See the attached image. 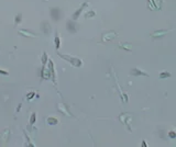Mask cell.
Returning a JSON list of instances; mask_svg holds the SVG:
<instances>
[{
	"label": "cell",
	"instance_id": "obj_8",
	"mask_svg": "<svg viewBox=\"0 0 176 147\" xmlns=\"http://www.w3.org/2000/svg\"><path fill=\"white\" fill-rule=\"evenodd\" d=\"M166 77H171V74H169V72H166V71H164V72H162V74L160 75V78H161V79H163V78H166Z\"/></svg>",
	"mask_w": 176,
	"mask_h": 147
},
{
	"label": "cell",
	"instance_id": "obj_6",
	"mask_svg": "<svg viewBox=\"0 0 176 147\" xmlns=\"http://www.w3.org/2000/svg\"><path fill=\"white\" fill-rule=\"evenodd\" d=\"M167 31H161V32H155L152 34V37H160V36H163L162 34H166Z\"/></svg>",
	"mask_w": 176,
	"mask_h": 147
},
{
	"label": "cell",
	"instance_id": "obj_10",
	"mask_svg": "<svg viewBox=\"0 0 176 147\" xmlns=\"http://www.w3.org/2000/svg\"><path fill=\"white\" fill-rule=\"evenodd\" d=\"M55 43H56V48H58L60 47V39H58V37L55 39Z\"/></svg>",
	"mask_w": 176,
	"mask_h": 147
},
{
	"label": "cell",
	"instance_id": "obj_12",
	"mask_svg": "<svg viewBox=\"0 0 176 147\" xmlns=\"http://www.w3.org/2000/svg\"><path fill=\"white\" fill-rule=\"evenodd\" d=\"M169 136H171V137H175L176 134L175 133H169Z\"/></svg>",
	"mask_w": 176,
	"mask_h": 147
},
{
	"label": "cell",
	"instance_id": "obj_9",
	"mask_svg": "<svg viewBox=\"0 0 176 147\" xmlns=\"http://www.w3.org/2000/svg\"><path fill=\"white\" fill-rule=\"evenodd\" d=\"M47 122H49L50 124H56V123H57V120H56V118H50L49 120H47Z\"/></svg>",
	"mask_w": 176,
	"mask_h": 147
},
{
	"label": "cell",
	"instance_id": "obj_4",
	"mask_svg": "<svg viewBox=\"0 0 176 147\" xmlns=\"http://www.w3.org/2000/svg\"><path fill=\"white\" fill-rule=\"evenodd\" d=\"M114 36H116V33L114 32L107 33V34H105V36H104V41H110V39H112Z\"/></svg>",
	"mask_w": 176,
	"mask_h": 147
},
{
	"label": "cell",
	"instance_id": "obj_3",
	"mask_svg": "<svg viewBox=\"0 0 176 147\" xmlns=\"http://www.w3.org/2000/svg\"><path fill=\"white\" fill-rule=\"evenodd\" d=\"M51 13H52V15H53L54 20H58V19H60L61 11L58 10L57 8H54V9H52V10H51Z\"/></svg>",
	"mask_w": 176,
	"mask_h": 147
},
{
	"label": "cell",
	"instance_id": "obj_11",
	"mask_svg": "<svg viewBox=\"0 0 176 147\" xmlns=\"http://www.w3.org/2000/svg\"><path fill=\"white\" fill-rule=\"evenodd\" d=\"M34 120H35V114H32V118H31V124H33V122H34Z\"/></svg>",
	"mask_w": 176,
	"mask_h": 147
},
{
	"label": "cell",
	"instance_id": "obj_5",
	"mask_svg": "<svg viewBox=\"0 0 176 147\" xmlns=\"http://www.w3.org/2000/svg\"><path fill=\"white\" fill-rule=\"evenodd\" d=\"M74 24L72 23V22H67V30L69 31V32H72V33H75L76 32V29L74 28Z\"/></svg>",
	"mask_w": 176,
	"mask_h": 147
},
{
	"label": "cell",
	"instance_id": "obj_2",
	"mask_svg": "<svg viewBox=\"0 0 176 147\" xmlns=\"http://www.w3.org/2000/svg\"><path fill=\"white\" fill-rule=\"evenodd\" d=\"M131 75H132V76H135V77L136 76H145V77L149 76L146 72L142 71V70L138 69V68H133V69H131Z\"/></svg>",
	"mask_w": 176,
	"mask_h": 147
},
{
	"label": "cell",
	"instance_id": "obj_1",
	"mask_svg": "<svg viewBox=\"0 0 176 147\" xmlns=\"http://www.w3.org/2000/svg\"><path fill=\"white\" fill-rule=\"evenodd\" d=\"M61 57L64 59H66V60H68L71 64H73L74 66H76V67H79V66H82V60L78 58H75V57H69V56H66V55H61Z\"/></svg>",
	"mask_w": 176,
	"mask_h": 147
},
{
	"label": "cell",
	"instance_id": "obj_7",
	"mask_svg": "<svg viewBox=\"0 0 176 147\" xmlns=\"http://www.w3.org/2000/svg\"><path fill=\"white\" fill-rule=\"evenodd\" d=\"M85 6H86V3H84V4H83V7L79 9V10H77L75 13H74V19H77V18H78V14H80V12H82V9L84 8Z\"/></svg>",
	"mask_w": 176,
	"mask_h": 147
}]
</instances>
